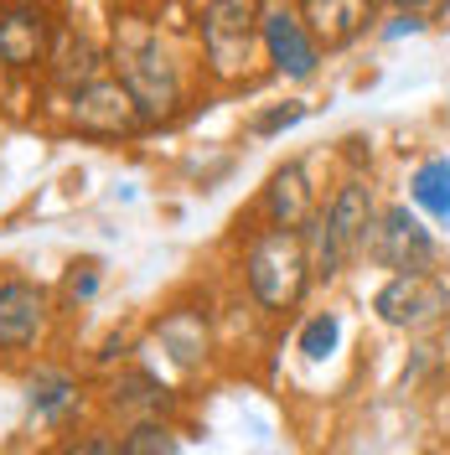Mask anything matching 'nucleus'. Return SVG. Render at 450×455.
<instances>
[{
    "label": "nucleus",
    "mask_w": 450,
    "mask_h": 455,
    "mask_svg": "<svg viewBox=\"0 0 450 455\" xmlns=\"http://www.w3.org/2000/svg\"><path fill=\"white\" fill-rule=\"evenodd\" d=\"M114 78L125 84V93L135 99L141 119H171L187 99V73L181 57L171 52V42L161 36L156 21L145 16H114Z\"/></svg>",
    "instance_id": "nucleus-1"
},
{
    "label": "nucleus",
    "mask_w": 450,
    "mask_h": 455,
    "mask_svg": "<svg viewBox=\"0 0 450 455\" xmlns=\"http://www.w3.org/2000/svg\"><path fill=\"white\" fill-rule=\"evenodd\" d=\"M310 249L306 228H264L253 233V243L244 249V284H249L253 306L264 315H285L306 300L310 290Z\"/></svg>",
    "instance_id": "nucleus-2"
},
{
    "label": "nucleus",
    "mask_w": 450,
    "mask_h": 455,
    "mask_svg": "<svg viewBox=\"0 0 450 455\" xmlns=\"http://www.w3.org/2000/svg\"><path fill=\"white\" fill-rule=\"evenodd\" d=\"M197 42L202 62L218 84H233L253 68V57L264 52L259 42V5L249 0H213L197 11Z\"/></svg>",
    "instance_id": "nucleus-3"
},
{
    "label": "nucleus",
    "mask_w": 450,
    "mask_h": 455,
    "mask_svg": "<svg viewBox=\"0 0 450 455\" xmlns=\"http://www.w3.org/2000/svg\"><path fill=\"white\" fill-rule=\"evenodd\" d=\"M378 269L389 275H435V259H440V243L435 233L420 223V212H409L404 202H389L378 207L373 218V233H367V249H363Z\"/></svg>",
    "instance_id": "nucleus-4"
},
{
    "label": "nucleus",
    "mask_w": 450,
    "mask_h": 455,
    "mask_svg": "<svg viewBox=\"0 0 450 455\" xmlns=\"http://www.w3.org/2000/svg\"><path fill=\"white\" fill-rule=\"evenodd\" d=\"M373 311L383 326L430 331V326L450 321V284L440 275H389L373 295Z\"/></svg>",
    "instance_id": "nucleus-5"
},
{
    "label": "nucleus",
    "mask_w": 450,
    "mask_h": 455,
    "mask_svg": "<svg viewBox=\"0 0 450 455\" xmlns=\"http://www.w3.org/2000/svg\"><path fill=\"white\" fill-rule=\"evenodd\" d=\"M259 42H264V62L290 84H306L321 68V47L310 36L301 5H259Z\"/></svg>",
    "instance_id": "nucleus-6"
},
{
    "label": "nucleus",
    "mask_w": 450,
    "mask_h": 455,
    "mask_svg": "<svg viewBox=\"0 0 450 455\" xmlns=\"http://www.w3.org/2000/svg\"><path fill=\"white\" fill-rule=\"evenodd\" d=\"M47 321H52V290L47 284L27 280V275L0 280V357H27L47 337Z\"/></svg>",
    "instance_id": "nucleus-7"
},
{
    "label": "nucleus",
    "mask_w": 450,
    "mask_h": 455,
    "mask_svg": "<svg viewBox=\"0 0 450 455\" xmlns=\"http://www.w3.org/2000/svg\"><path fill=\"white\" fill-rule=\"evenodd\" d=\"M68 119L78 130H88V135H130V130L145 124L141 109H135V99L125 93L119 78H93L88 88L68 93Z\"/></svg>",
    "instance_id": "nucleus-8"
},
{
    "label": "nucleus",
    "mask_w": 450,
    "mask_h": 455,
    "mask_svg": "<svg viewBox=\"0 0 450 455\" xmlns=\"http://www.w3.org/2000/svg\"><path fill=\"white\" fill-rule=\"evenodd\" d=\"M52 57V16L42 5H0V62L27 73Z\"/></svg>",
    "instance_id": "nucleus-9"
},
{
    "label": "nucleus",
    "mask_w": 450,
    "mask_h": 455,
    "mask_svg": "<svg viewBox=\"0 0 450 455\" xmlns=\"http://www.w3.org/2000/svg\"><path fill=\"white\" fill-rule=\"evenodd\" d=\"M259 207H264L269 228H295V233L321 212V207H316V187H310V176H306L301 161H285V166L269 176V187H264Z\"/></svg>",
    "instance_id": "nucleus-10"
},
{
    "label": "nucleus",
    "mask_w": 450,
    "mask_h": 455,
    "mask_svg": "<svg viewBox=\"0 0 450 455\" xmlns=\"http://www.w3.org/2000/svg\"><path fill=\"white\" fill-rule=\"evenodd\" d=\"M301 16H306V27H310V36H316L321 52L347 47V42L363 36L367 21H373V11H367L363 0H310V5H301Z\"/></svg>",
    "instance_id": "nucleus-11"
},
{
    "label": "nucleus",
    "mask_w": 450,
    "mask_h": 455,
    "mask_svg": "<svg viewBox=\"0 0 450 455\" xmlns=\"http://www.w3.org/2000/svg\"><path fill=\"white\" fill-rule=\"evenodd\" d=\"M104 403H109V414H130V425H135V419H161V409L171 403V388L156 372L130 368L109 383V398H104Z\"/></svg>",
    "instance_id": "nucleus-12"
},
{
    "label": "nucleus",
    "mask_w": 450,
    "mask_h": 455,
    "mask_svg": "<svg viewBox=\"0 0 450 455\" xmlns=\"http://www.w3.org/2000/svg\"><path fill=\"white\" fill-rule=\"evenodd\" d=\"M47 62H52L57 84L68 88V93H78V88H88L93 78H104V62H109V57L99 52L84 31H62L52 42V57H47Z\"/></svg>",
    "instance_id": "nucleus-13"
},
{
    "label": "nucleus",
    "mask_w": 450,
    "mask_h": 455,
    "mask_svg": "<svg viewBox=\"0 0 450 455\" xmlns=\"http://www.w3.org/2000/svg\"><path fill=\"white\" fill-rule=\"evenodd\" d=\"M409 197L420 212H430L435 223H450V156H430L409 176Z\"/></svg>",
    "instance_id": "nucleus-14"
},
{
    "label": "nucleus",
    "mask_w": 450,
    "mask_h": 455,
    "mask_svg": "<svg viewBox=\"0 0 450 455\" xmlns=\"http://www.w3.org/2000/svg\"><path fill=\"white\" fill-rule=\"evenodd\" d=\"M78 403V378L73 372H36L31 378V414L42 425H62V414Z\"/></svg>",
    "instance_id": "nucleus-15"
},
{
    "label": "nucleus",
    "mask_w": 450,
    "mask_h": 455,
    "mask_svg": "<svg viewBox=\"0 0 450 455\" xmlns=\"http://www.w3.org/2000/svg\"><path fill=\"white\" fill-rule=\"evenodd\" d=\"M119 455H181V440L166 419H135L119 435Z\"/></svg>",
    "instance_id": "nucleus-16"
},
{
    "label": "nucleus",
    "mask_w": 450,
    "mask_h": 455,
    "mask_svg": "<svg viewBox=\"0 0 450 455\" xmlns=\"http://www.w3.org/2000/svg\"><path fill=\"white\" fill-rule=\"evenodd\" d=\"M47 455H119V435H109L104 425L73 429V435H62Z\"/></svg>",
    "instance_id": "nucleus-17"
},
{
    "label": "nucleus",
    "mask_w": 450,
    "mask_h": 455,
    "mask_svg": "<svg viewBox=\"0 0 450 455\" xmlns=\"http://www.w3.org/2000/svg\"><path fill=\"white\" fill-rule=\"evenodd\" d=\"M337 337H342L337 311H321V315H310L306 326H301V352H306L310 363H321V357L337 347Z\"/></svg>",
    "instance_id": "nucleus-18"
},
{
    "label": "nucleus",
    "mask_w": 450,
    "mask_h": 455,
    "mask_svg": "<svg viewBox=\"0 0 450 455\" xmlns=\"http://www.w3.org/2000/svg\"><path fill=\"white\" fill-rule=\"evenodd\" d=\"M99 284H104V264H99V259H78V264L68 269V280H62V300H68V306H84V300H93Z\"/></svg>",
    "instance_id": "nucleus-19"
},
{
    "label": "nucleus",
    "mask_w": 450,
    "mask_h": 455,
    "mask_svg": "<svg viewBox=\"0 0 450 455\" xmlns=\"http://www.w3.org/2000/svg\"><path fill=\"white\" fill-rule=\"evenodd\" d=\"M310 114L306 99H290V104H280V109H264L249 119V135H259V140H269V135H280V130H290V124H301Z\"/></svg>",
    "instance_id": "nucleus-20"
},
{
    "label": "nucleus",
    "mask_w": 450,
    "mask_h": 455,
    "mask_svg": "<svg viewBox=\"0 0 450 455\" xmlns=\"http://www.w3.org/2000/svg\"><path fill=\"white\" fill-rule=\"evenodd\" d=\"M424 27V11H398L394 27H389V36H404V31H420Z\"/></svg>",
    "instance_id": "nucleus-21"
},
{
    "label": "nucleus",
    "mask_w": 450,
    "mask_h": 455,
    "mask_svg": "<svg viewBox=\"0 0 450 455\" xmlns=\"http://www.w3.org/2000/svg\"><path fill=\"white\" fill-rule=\"evenodd\" d=\"M446 16H450V5H446Z\"/></svg>",
    "instance_id": "nucleus-22"
}]
</instances>
